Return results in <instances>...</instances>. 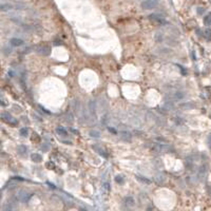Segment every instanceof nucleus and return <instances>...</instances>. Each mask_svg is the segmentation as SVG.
<instances>
[{"instance_id": "f257e3e1", "label": "nucleus", "mask_w": 211, "mask_h": 211, "mask_svg": "<svg viewBox=\"0 0 211 211\" xmlns=\"http://www.w3.org/2000/svg\"><path fill=\"white\" fill-rule=\"evenodd\" d=\"M158 2L159 0H144L141 5L144 10H152L158 5Z\"/></svg>"}, {"instance_id": "f03ea898", "label": "nucleus", "mask_w": 211, "mask_h": 211, "mask_svg": "<svg viewBox=\"0 0 211 211\" xmlns=\"http://www.w3.org/2000/svg\"><path fill=\"white\" fill-rule=\"evenodd\" d=\"M149 19L151 20L152 22L156 23V24H158V26H163V24H166L167 23V21L163 18V17H162V16L156 15V14H152V15H150L149 16Z\"/></svg>"}, {"instance_id": "7ed1b4c3", "label": "nucleus", "mask_w": 211, "mask_h": 211, "mask_svg": "<svg viewBox=\"0 0 211 211\" xmlns=\"http://www.w3.org/2000/svg\"><path fill=\"white\" fill-rule=\"evenodd\" d=\"M37 52L41 55H49L51 52V49L48 45H40L37 48Z\"/></svg>"}, {"instance_id": "20e7f679", "label": "nucleus", "mask_w": 211, "mask_h": 211, "mask_svg": "<svg viewBox=\"0 0 211 211\" xmlns=\"http://www.w3.org/2000/svg\"><path fill=\"white\" fill-rule=\"evenodd\" d=\"M1 117L3 118V120H5V122H9V124H12V125H16V124H17V122L13 119L12 115L9 114V113H2V114H1Z\"/></svg>"}, {"instance_id": "39448f33", "label": "nucleus", "mask_w": 211, "mask_h": 211, "mask_svg": "<svg viewBox=\"0 0 211 211\" xmlns=\"http://www.w3.org/2000/svg\"><path fill=\"white\" fill-rule=\"evenodd\" d=\"M11 45L13 47H20V45H23V40L22 39H19V38H12Z\"/></svg>"}, {"instance_id": "423d86ee", "label": "nucleus", "mask_w": 211, "mask_h": 211, "mask_svg": "<svg viewBox=\"0 0 211 211\" xmlns=\"http://www.w3.org/2000/svg\"><path fill=\"white\" fill-rule=\"evenodd\" d=\"M31 158H32V160L35 162V163H39V162L42 160V156H41L40 154H38V153H34V154L31 155Z\"/></svg>"}, {"instance_id": "0eeeda50", "label": "nucleus", "mask_w": 211, "mask_h": 211, "mask_svg": "<svg viewBox=\"0 0 211 211\" xmlns=\"http://www.w3.org/2000/svg\"><path fill=\"white\" fill-rule=\"evenodd\" d=\"M204 23H205V26H211V13H208L207 15L204 17Z\"/></svg>"}, {"instance_id": "6e6552de", "label": "nucleus", "mask_w": 211, "mask_h": 211, "mask_svg": "<svg viewBox=\"0 0 211 211\" xmlns=\"http://www.w3.org/2000/svg\"><path fill=\"white\" fill-rule=\"evenodd\" d=\"M56 132L59 134V135H61V136H67L68 135V131L64 128H62V127H58L56 129Z\"/></svg>"}, {"instance_id": "1a4fd4ad", "label": "nucleus", "mask_w": 211, "mask_h": 211, "mask_svg": "<svg viewBox=\"0 0 211 211\" xmlns=\"http://www.w3.org/2000/svg\"><path fill=\"white\" fill-rule=\"evenodd\" d=\"M136 178H137V179H138L139 181H141V183H144V184H147V185H150V184H151V181H150V179H148V178H146V177H143V176L136 175Z\"/></svg>"}, {"instance_id": "9d476101", "label": "nucleus", "mask_w": 211, "mask_h": 211, "mask_svg": "<svg viewBox=\"0 0 211 211\" xmlns=\"http://www.w3.org/2000/svg\"><path fill=\"white\" fill-rule=\"evenodd\" d=\"M204 37L206 38V40L207 41H210L211 40V30H209V29H207V30L204 32Z\"/></svg>"}, {"instance_id": "9b49d317", "label": "nucleus", "mask_w": 211, "mask_h": 211, "mask_svg": "<svg viewBox=\"0 0 211 211\" xmlns=\"http://www.w3.org/2000/svg\"><path fill=\"white\" fill-rule=\"evenodd\" d=\"M13 8V5L12 4H9V3H2L1 4V10L2 11H9V10H11V9Z\"/></svg>"}, {"instance_id": "f8f14e48", "label": "nucleus", "mask_w": 211, "mask_h": 211, "mask_svg": "<svg viewBox=\"0 0 211 211\" xmlns=\"http://www.w3.org/2000/svg\"><path fill=\"white\" fill-rule=\"evenodd\" d=\"M17 149H18V151L20 154H26V150H28V148H26V146H22V145H21V146H18V148Z\"/></svg>"}, {"instance_id": "ddd939ff", "label": "nucleus", "mask_w": 211, "mask_h": 211, "mask_svg": "<svg viewBox=\"0 0 211 211\" xmlns=\"http://www.w3.org/2000/svg\"><path fill=\"white\" fill-rule=\"evenodd\" d=\"M19 133H20L21 136H28V134H29V130H28V128H22V129H20Z\"/></svg>"}, {"instance_id": "4468645a", "label": "nucleus", "mask_w": 211, "mask_h": 211, "mask_svg": "<svg viewBox=\"0 0 211 211\" xmlns=\"http://www.w3.org/2000/svg\"><path fill=\"white\" fill-rule=\"evenodd\" d=\"M184 97H185V94H184L183 92H177L175 95H174V98H175V99H177V100L183 99Z\"/></svg>"}, {"instance_id": "2eb2a0df", "label": "nucleus", "mask_w": 211, "mask_h": 211, "mask_svg": "<svg viewBox=\"0 0 211 211\" xmlns=\"http://www.w3.org/2000/svg\"><path fill=\"white\" fill-rule=\"evenodd\" d=\"M125 202H126V204L127 205H130V206H132L133 205V203H134V200L132 199V197H127L126 200H125Z\"/></svg>"}, {"instance_id": "dca6fc26", "label": "nucleus", "mask_w": 211, "mask_h": 211, "mask_svg": "<svg viewBox=\"0 0 211 211\" xmlns=\"http://www.w3.org/2000/svg\"><path fill=\"white\" fill-rule=\"evenodd\" d=\"M115 181H117V183H119V184H122V183H124V178H122V175H117V176L115 177Z\"/></svg>"}, {"instance_id": "f3484780", "label": "nucleus", "mask_w": 211, "mask_h": 211, "mask_svg": "<svg viewBox=\"0 0 211 211\" xmlns=\"http://www.w3.org/2000/svg\"><path fill=\"white\" fill-rule=\"evenodd\" d=\"M91 136H94V137H98L99 136V132H97V131H92L91 132Z\"/></svg>"}, {"instance_id": "a211bd4d", "label": "nucleus", "mask_w": 211, "mask_h": 211, "mask_svg": "<svg viewBox=\"0 0 211 211\" xmlns=\"http://www.w3.org/2000/svg\"><path fill=\"white\" fill-rule=\"evenodd\" d=\"M204 12H205V9H204V8H199V9H197V14H199V15H202Z\"/></svg>"}, {"instance_id": "6ab92c4d", "label": "nucleus", "mask_w": 211, "mask_h": 211, "mask_svg": "<svg viewBox=\"0 0 211 211\" xmlns=\"http://www.w3.org/2000/svg\"><path fill=\"white\" fill-rule=\"evenodd\" d=\"M178 68H179V69L181 70V73H183V75H186V74H187V71L184 70V67H181V66H178Z\"/></svg>"}, {"instance_id": "aec40b11", "label": "nucleus", "mask_w": 211, "mask_h": 211, "mask_svg": "<svg viewBox=\"0 0 211 211\" xmlns=\"http://www.w3.org/2000/svg\"><path fill=\"white\" fill-rule=\"evenodd\" d=\"M109 131H110V132H112V133H114V134L117 133V132H116L114 129H112V128H110V127H109Z\"/></svg>"}, {"instance_id": "412c9836", "label": "nucleus", "mask_w": 211, "mask_h": 211, "mask_svg": "<svg viewBox=\"0 0 211 211\" xmlns=\"http://www.w3.org/2000/svg\"><path fill=\"white\" fill-rule=\"evenodd\" d=\"M47 166H48V167H54V164H53V163H48V164H47Z\"/></svg>"}]
</instances>
